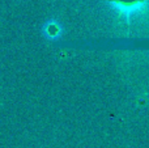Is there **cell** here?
I'll list each match as a JSON object with an SVG mask.
<instances>
[{"label":"cell","instance_id":"6da1fadb","mask_svg":"<svg viewBox=\"0 0 149 148\" xmlns=\"http://www.w3.org/2000/svg\"><path fill=\"white\" fill-rule=\"evenodd\" d=\"M46 34H49L51 38H55V37L58 36V34L60 33V29H59V26L56 25V24H54V22H50V24H47L46 25Z\"/></svg>","mask_w":149,"mask_h":148}]
</instances>
